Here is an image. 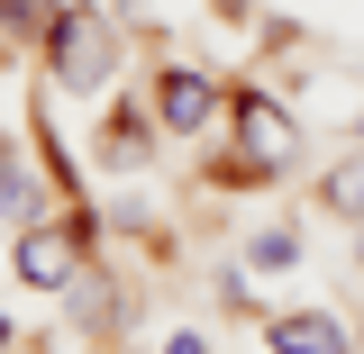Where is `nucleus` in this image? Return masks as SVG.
I'll return each instance as SVG.
<instances>
[{
  "instance_id": "obj_10",
  "label": "nucleus",
  "mask_w": 364,
  "mask_h": 354,
  "mask_svg": "<svg viewBox=\"0 0 364 354\" xmlns=\"http://www.w3.org/2000/svg\"><path fill=\"white\" fill-rule=\"evenodd\" d=\"M37 18H46V0H0V28H18V37H28Z\"/></svg>"
},
{
  "instance_id": "obj_4",
  "label": "nucleus",
  "mask_w": 364,
  "mask_h": 354,
  "mask_svg": "<svg viewBox=\"0 0 364 354\" xmlns=\"http://www.w3.org/2000/svg\"><path fill=\"white\" fill-rule=\"evenodd\" d=\"M264 345L273 354H346V318H328V309H282L264 327Z\"/></svg>"
},
{
  "instance_id": "obj_2",
  "label": "nucleus",
  "mask_w": 364,
  "mask_h": 354,
  "mask_svg": "<svg viewBox=\"0 0 364 354\" xmlns=\"http://www.w3.org/2000/svg\"><path fill=\"white\" fill-rule=\"evenodd\" d=\"M82 219H64V227H28L18 236V282H37V291H73L82 282Z\"/></svg>"
},
{
  "instance_id": "obj_13",
  "label": "nucleus",
  "mask_w": 364,
  "mask_h": 354,
  "mask_svg": "<svg viewBox=\"0 0 364 354\" xmlns=\"http://www.w3.org/2000/svg\"><path fill=\"white\" fill-rule=\"evenodd\" d=\"M355 255H364V219H355Z\"/></svg>"
},
{
  "instance_id": "obj_6",
  "label": "nucleus",
  "mask_w": 364,
  "mask_h": 354,
  "mask_svg": "<svg viewBox=\"0 0 364 354\" xmlns=\"http://www.w3.org/2000/svg\"><path fill=\"white\" fill-rule=\"evenodd\" d=\"M318 200H328V209H337V219H364V155H346V164H337V173L318 182Z\"/></svg>"
},
{
  "instance_id": "obj_5",
  "label": "nucleus",
  "mask_w": 364,
  "mask_h": 354,
  "mask_svg": "<svg viewBox=\"0 0 364 354\" xmlns=\"http://www.w3.org/2000/svg\"><path fill=\"white\" fill-rule=\"evenodd\" d=\"M210 100H219V91H210V73H191V64H173V73L155 82V109H164V128H173V136L200 128V118H210Z\"/></svg>"
},
{
  "instance_id": "obj_11",
  "label": "nucleus",
  "mask_w": 364,
  "mask_h": 354,
  "mask_svg": "<svg viewBox=\"0 0 364 354\" xmlns=\"http://www.w3.org/2000/svg\"><path fill=\"white\" fill-rule=\"evenodd\" d=\"M164 354H210V345H200V336H164Z\"/></svg>"
},
{
  "instance_id": "obj_9",
  "label": "nucleus",
  "mask_w": 364,
  "mask_h": 354,
  "mask_svg": "<svg viewBox=\"0 0 364 354\" xmlns=\"http://www.w3.org/2000/svg\"><path fill=\"white\" fill-rule=\"evenodd\" d=\"M291 255H301V236H291V227H264V236H255V264H291Z\"/></svg>"
},
{
  "instance_id": "obj_8",
  "label": "nucleus",
  "mask_w": 364,
  "mask_h": 354,
  "mask_svg": "<svg viewBox=\"0 0 364 354\" xmlns=\"http://www.w3.org/2000/svg\"><path fill=\"white\" fill-rule=\"evenodd\" d=\"M136 155H146V128H136L128 109H119V118H100V164H136Z\"/></svg>"
},
{
  "instance_id": "obj_7",
  "label": "nucleus",
  "mask_w": 364,
  "mask_h": 354,
  "mask_svg": "<svg viewBox=\"0 0 364 354\" xmlns=\"http://www.w3.org/2000/svg\"><path fill=\"white\" fill-rule=\"evenodd\" d=\"M0 219H18V227H37V182L18 173L9 155H0Z\"/></svg>"
},
{
  "instance_id": "obj_3",
  "label": "nucleus",
  "mask_w": 364,
  "mask_h": 354,
  "mask_svg": "<svg viewBox=\"0 0 364 354\" xmlns=\"http://www.w3.org/2000/svg\"><path fill=\"white\" fill-rule=\"evenodd\" d=\"M237 136H246V164H255V173H273V164H291V118H282L273 100H255V91L237 100Z\"/></svg>"
},
{
  "instance_id": "obj_12",
  "label": "nucleus",
  "mask_w": 364,
  "mask_h": 354,
  "mask_svg": "<svg viewBox=\"0 0 364 354\" xmlns=\"http://www.w3.org/2000/svg\"><path fill=\"white\" fill-rule=\"evenodd\" d=\"M0 354H9V318H0Z\"/></svg>"
},
{
  "instance_id": "obj_1",
  "label": "nucleus",
  "mask_w": 364,
  "mask_h": 354,
  "mask_svg": "<svg viewBox=\"0 0 364 354\" xmlns=\"http://www.w3.org/2000/svg\"><path fill=\"white\" fill-rule=\"evenodd\" d=\"M46 64L64 91H100L109 64H119V37H109V9H55L46 18Z\"/></svg>"
}]
</instances>
